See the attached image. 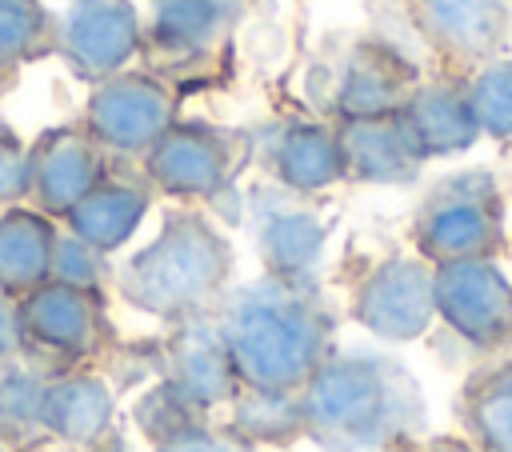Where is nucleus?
<instances>
[{
    "mask_svg": "<svg viewBox=\"0 0 512 452\" xmlns=\"http://www.w3.org/2000/svg\"><path fill=\"white\" fill-rule=\"evenodd\" d=\"M72 40L88 60L120 56L132 44V8L124 0H84L72 12Z\"/></svg>",
    "mask_w": 512,
    "mask_h": 452,
    "instance_id": "f257e3e1",
    "label": "nucleus"
},
{
    "mask_svg": "<svg viewBox=\"0 0 512 452\" xmlns=\"http://www.w3.org/2000/svg\"><path fill=\"white\" fill-rule=\"evenodd\" d=\"M428 28L456 44H480L500 32L504 4L500 0H420Z\"/></svg>",
    "mask_w": 512,
    "mask_h": 452,
    "instance_id": "f03ea898",
    "label": "nucleus"
},
{
    "mask_svg": "<svg viewBox=\"0 0 512 452\" xmlns=\"http://www.w3.org/2000/svg\"><path fill=\"white\" fill-rule=\"evenodd\" d=\"M96 120L104 124V132L120 144H136L144 140L156 120H160V100L152 88H140V84H116L112 92L100 96L96 104Z\"/></svg>",
    "mask_w": 512,
    "mask_h": 452,
    "instance_id": "7ed1b4c3",
    "label": "nucleus"
},
{
    "mask_svg": "<svg viewBox=\"0 0 512 452\" xmlns=\"http://www.w3.org/2000/svg\"><path fill=\"white\" fill-rule=\"evenodd\" d=\"M232 0H160V32L168 36H204L212 24L228 16Z\"/></svg>",
    "mask_w": 512,
    "mask_h": 452,
    "instance_id": "20e7f679",
    "label": "nucleus"
},
{
    "mask_svg": "<svg viewBox=\"0 0 512 452\" xmlns=\"http://www.w3.org/2000/svg\"><path fill=\"white\" fill-rule=\"evenodd\" d=\"M40 20V8L32 0H0V52H16Z\"/></svg>",
    "mask_w": 512,
    "mask_h": 452,
    "instance_id": "39448f33",
    "label": "nucleus"
},
{
    "mask_svg": "<svg viewBox=\"0 0 512 452\" xmlns=\"http://www.w3.org/2000/svg\"><path fill=\"white\" fill-rule=\"evenodd\" d=\"M480 92H484V104H488V120L512 128V72H492Z\"/></svg>",
    "mask_w": 512,
    "mask_h": 452,
    "instance_id": "423d86ee",
    "label": "nucleus"
}]
</instances>
